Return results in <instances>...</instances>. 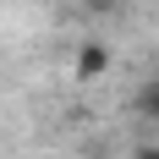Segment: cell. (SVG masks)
Returning a JSON list of instances; mask_svg holds the SVG:
<instances>
[{"mask_svg":"<svg viewBox=\"0 0 159 159\" xmlns=\"http://www.w3.org/2000/svg\"><path fill=\"white\" fill-rule=\"evenodd\" d=\"M82 6H88V11H93V16H115V11H121V6H126V0H82Z\"/></svg>","mask_w":159,"mask_h":159,"instance_id":"3957f363","label":"cell"},{"mask_svg":"<svg viewBox=\"0 0 159 159\" xmlns=\"http://www.w3.org/2000/svg\"><path fill=\"white\" fill-rule=\"evenodd\" d=\"M137 110H143V121H159V82H148L137 93Z\"/></svg>","mask_w":159,"mask_h":159,"instance_id":"7a4b0ae2","label":"cell"},{"mask_svg":"<svg viewBox=\"0 0 159 159\" xmlns=\"http://www.w3.org/2000/svg\"><path fill=\"white\" fill-rule=\"evenodd\" d=\"M104 71H110V44H104V39H82L77 61H71V77L77 82H99Z\"/></svg>","mask_w":159,"mask_h":159,"instance_id":"6da1fadb","label":"cell"}]
</instances>
